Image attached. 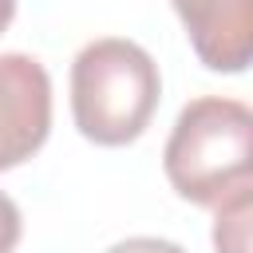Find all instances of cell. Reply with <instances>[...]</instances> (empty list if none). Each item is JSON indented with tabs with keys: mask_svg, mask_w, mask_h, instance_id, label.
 <instances>
[{
	"mask_svg": "<svg viewBox=\"0 0 253 253\" xmlns=\"http://www.w3.org/2000/svg\"><path fill=\"white\" fill-rule=\"evenodd\" d=\"M12 16H16V0H0V32L12 24Z\"/></svg>",
	"mask_w": 253,
	"mask_h": 253,
	"instance_id": "cell-8",
	"label": "cell"
},
{
	"mask_svg": "<svg viewBox=\"0 0 253 253\" xmlns=\"http://www.w3.org/2000/svg\"><path fill=\"white\" fill-rule=\"evenodd\" d=\"M162 99L154 55L123 36L91 40L71 63V119L95 146L134 142Z\"/></svg>",
	"mask_w": 253,
	"mask_h": 253,
	"instance_id": "cell-1",
	"label": "cell"
},
{
	"mask_svg": "<svg viewBox=\"0 0 253 253\" xmlns=\"http://www.w3.org/2000/svg\"><path fill=\"white\" fill-rule=\"evenodd\" d=\"M20 233H24V217H20V206L0 190V253H12L20 245Z\"/></svg>",
	"mask_w": 253,
	"mask_h": 253,
	"instance_id": "cell-6",
	"label": "cell"
},
{
	"mask_svg": "<svg viewBox=\"0 0 253 253\" xmlns=\"http://www.w3.org/2000/svg\"><path fill=\"white\" fill-rule=\"evenodd\" d=\"M51 134V75L36 55L0 51V170L28 162Z\"/></svg>",
	"mask_w": 253,
	"mask_h": 253,
	"instance_id": "cell-3",
	"label": "cell"
},
{
	"mask_svg": "<svg viewBox=\"0 0 253 253\" xmlns=\"http://www.w3.org/2000/svg\"><path fill=\"white\" fill-rule=\"evenodd\" d=\"M213 249L217 253H249V213H253V186L229 194L213 206Z\"/></svg>",
	"mask_w": 253,
	"mask_h": 253,
	"instance_id": "cell-5",
	"label": "cell"
},
{
	"mask_svg": "<svg viewBox=\"0 0 253 253\" xmlns=\"http://www.w3.org/2000/svg\"><path fill=\"white\" fill-rule=\"evenodd\" d=\"M162 170L174 194L194 206H217L253 186V111L221 95L186 103L166 138Z\"/></svg>",
	"mask_w": 253,
	"mask_h": 253,
	"instance_id": "cell-2",
	"label": "cell"
},
{
	"mask_svg": "<svg viewBox=\"0 0 253 253\" xmlns=\"http://www.w3.org/2000/svg\"><path fill=\"white\" fill-rule=\"evenodd\" d=\"M107 253H186V249L166 237H126V241H115Z\"/></svg>",
	"mask_w": 253,
	"mask_h": 253,
	"instance_id": "cell-7",
	"label": "cell"
},
{
	"mask_svg": "<svg viewBox=\"0 0 253 253\" xmlns=\"http://www.w3.org/2000/svg\"><path fill=\"white\" fill-rule=\"evenodd\" d=\"M194 55L221 75H241L253 55V0H170Z\"/></svg>",
	"mask_w": 253,
	"mask_h": 253,
	"instance_id": "cell-4",
	"label": "cell"
}]
</instances>
